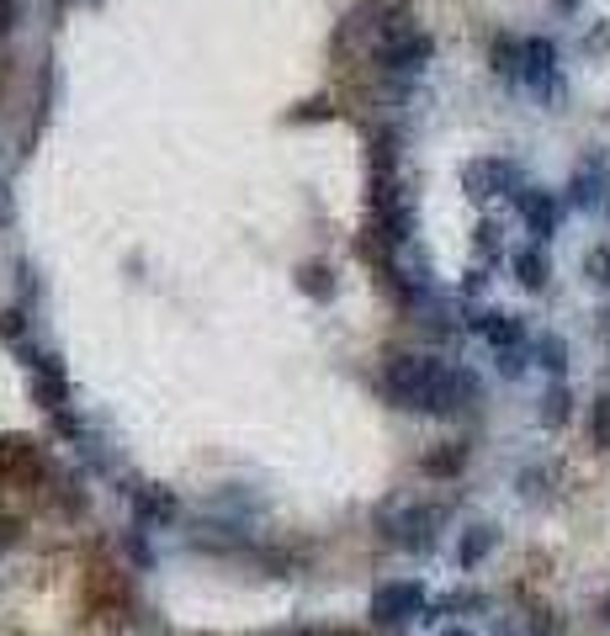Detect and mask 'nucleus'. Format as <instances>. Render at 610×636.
Listing matches in <instances>:
<instances>
[{
    "label": "nucleus",
    "mask_w": 610,
    "mask_h": 636,
    "mask_svg": "<svg viewBox=\"0 0 610 636\" xmlns=\"http://www.w3.org/2000/svg\"><path fill=\"white\" fill-rule=\"evenodd\" d=\"M382 397L408 414H462L478 403V377L456 371L441 356H393L382 366Z\"/></svg>",
    "instance_id": "f257e3e1"
},
{
    "label": "nucleus",
    "mask_w": 610,
    "mask_h": 636,
    "mask_svg": "<svg viewBox=\"0 0 610 636\" xmlns=\"http://www.w3.org/2000/svg\"><path fill=\"white\" fill-rule=\"evenodd\" d=\"M430 59H436V38H430L425 27H404V33L377 42V64H382L388 75H419Z\"/></svg>",
    "instance_id": "f03ea898"
},
{
    "label": "nucleus",
    "mask_w": 610,
    "mask_h": 636,
    "mask_svg": "<svg viewBox=\"0 0 610 636\" xmlns=\"http://www.w3.org/2000/svg\"><path fill=\"white\" fill-rule=\"evenodd\" d=\"M16 356L27 360V377H33V397H38L48 414H59L64 403H70V377H64V360L48 356V351H38L33 340L16 351Z\"/></svg>",
    "instance_id": "7ed1b4c3"
},
{
    "label": "nucleus",
    "mask_w": 610,
    "mask_h": 636,
    "mask_svg": "<svg viewBox=\"0 0 610 636\" xmlns=\"http://www.w3.org/2000/svg\"><path fill=\"white\" fill-rule=\"evenodd\" d=\"M414 615H425V584H414V578H404V584H382L377 595H371V626H408Z\"/></svg>",
    "instance_id": "20e7f679"
},
{
    "label": "nucleus",
    "mask_w": 610,
    "mask_h": 636,
    "mask_svg": "<svg viewBox=\"0 0 610 636\" xmlns=\"http://www.w3.org/2000/svg\"><path fill=\"white\" fill-rule=\"evenodd\" d=\"M462 186H467V197L473 201H488V197H499V192H526L521 186V170L510 164V159H478V164H467L462 170Z\"/></svg>",
    "instance_id": "39448f33"
},
{
    "label": "nucleus",
    "mask_w": 610,
    "mask_h": 636,
    "mask_svg": "<svg viewBox=\"0 0 610 636\" xmlns=\"http://www.w3.org/2000/svg\"><path fill=\"white\" fill-rule=\"evenodd\" d=\"M436 525H441V510H404V515L393 519V547H404V552H430L436 547Z\"/></svg>",
    "instance_id": "423d86ee"
},
{
    "label": "nucleus",
    "mask_w": 610,
    "mask_h": 636,
    "mask_svg": "<svg viewBox=\"0 0 610 636\" xmlns=\"http://www.w3.org/2000/svg\"><path fill=\"white\" fill-rule=\"evenodd\" d=\"M573 201L589 212H610V164L606 159H584L573 175Z\"/></svg>",
    "instance_id": "0eeeda50"
},
{
    "label": "nucleus",
    "mask_w": 610,
    "mask_h": 636,
    "mask_svg": "<svg viewBox=\"0 0 610 636\" xmlns=\"http://www.w3.org/2000/svg\"><path fill=\"white\" fill-rule=\"evenodd\" d=\"M521 80L536 85V90H547V96L563 90L558 85V48H552V38H526V70H521Z\"/></svg>",
    "instance_id": "6e6552de"
},
{
    "label": "nucleus",
    "mask_w": 610,
    "mask_h": 636,
    "mask_svg": "<svg viewBox=\"0 0 610 636\" xmlns=\"http://www.w3.org/2000/svg\"><path fill=\"white\" fill-rule=\"evenodd\" d=\"M515 201H521V218H526V229L536 238H552V234H558V223H563V201L552 197V192H530V186H526V192H521Z\"/></svg>",
    "instance_id": "1a4fd4ad"
},
{
    "label": "nucleus",
    "mask_w": 610,
    "mask_h": 636,
    "mask_svg": "<svg viewBox=\"0 0 610 636\" xmlns=\"http://www.w3.org/2000/svg\"><path fill=\"white\" fill-rule=\"evenodd\" d=\"M473 329L484 334L493 351H521V345H526V318L521 314H478Z\"/></svg>",
    "instance_id": "9d476101"
},
{
    "label": "nucleus",
    "mask_w": 610,
    "mask_h": 636,
    "mask_svg": "<svg viewBox=\"0 0 610 636\" xmlns=\"http://www.w3.org/2000/svg\"><path fill=\"white\" fill-rule=\"evenodd\" d=\"M133 510H138V525H170V519L181 515V504H175L170 488H138Z\"/></svg>",
    "instance_id": "9b49d317"
},
{
    "label": "nucleus",
    "mask_w": 610,
    "mask_h": 636,
    "mask_svg": "<svg viewBox=\"0 0 610 636\" xmlns=\"http://www.w3.org/2000/svg\"><path fill=\"white\" fill-rule=\"evenodd\" d=\"M462 467H467V440H447V445L425 451V462H419L425 477H456Z\"/></svg>",
    "instance_id": "f8f14e48"
},
{
    "label": "nucleus",
    "mask_w": 610,
    "mask_h": 636,
    "mask_svg": "<svg viewBox=\"0 0 610 636\" xmlns=\"http://www.w3.org/2000/svg\"><path fill=\"white\" fill-rule=\"evenodd\" d=\"M0 467H5V473H42V451L38 445H33V440H0Z\"/></svg>",
    "instance_id": "ddd939ff"
},
{
    "label": "nucleus",
    "mask_w": 610,
    "mask_h": 636,
    "mask_svg": "<svg viewBox=\"0 0 610 636\" xmlns=\"http://www.w3.org/2000/svg\"><path fill=\"white\" fill-rule=\"evenodd\" d=\"M493 547H499V530H493V525H473V530H462V541H456V562H462V567H478Z\"/></svg>",
    "instance_id": "4468645a"
},
{
    "label": "nucleus",
    "mask_w": 610,
    "mask_h": 636,
    "mask_svg": "<svg viewBox=\"0 0 610 636\" xmlns=\"http://www.w3.org/2000/svg\"><path fill=\"white\" fill-rule=\"evenodd\" d=\"M297 292H303V297H314V303H329V297H334V271H329V260H308V266H297Z\"/></svg>",
    "instance_id": "2eb2a0df"
},
{
    "label": "nucleus",
    "mask_w": 610,
    "mask_h": 636,
    "mask_svg": "<svg viewBox=\"0 0 610 636\" xmlns=\"http://www.w3.org/2000/svg\"><path fill=\"white\" fill-rule=\"evenodd\" d=\"M488 59H493V75L521 80V70H526V42H515V38H493Z\"/></svg>",
    "instance_id": "dca6fc26"
},
{
    "label": "nucleus",
    "mask_w": 610,
    "mask_h": 636,
    "mask_svg": "<svg viewBox=\"0 0 610 636\" xmlns=\"http://www.w3.org/2000/svg\"><path fill=\"white\" fill-rule=\"evenodd\" d=\"M515 277H521L526 292H541V286H547V255H541V249H521V255H515Z\"/></svg>",
    "instance_id": "f3484780"
},
{
    "label": "nucleus",
    "mask_w": 610,
    "mask_h": 636,
    "mask_svg": "<svg viewBox=\"0 0 610 636\" xmlns=\"http://www.w3.org/2000/svg\"><path fill=\"white\" fill-rule=\"evenodd\" d=\"M536 360H541L552 377H563V371H569V345H563L558 334H547V340H536Z\"/></svg>",
    "instance_id": "a211bd4d"
},
{
    "label": "nucleus",
    "mask_w": 610,
    "mask_h": 636,
    "mask_svg": "<svg viewBox=\"0 0 610 636\" xmlns=\"http://www.w3.org/2000/svg\"><path fill=\"white\" fill-rule=\"evenodd\" d=\"M569 388H547V397H541V425H552V430H558V425H569Z\"/></svg>",
    "instance_id": "6ab92c4d"
},
{
    "label": "nucleus",
    "mask_w": 610,
    "mask_h": 636,
    "mask_svg": "<svg viewBox=\"0 0 610 636\" xmlns=\"http://www.w3.org/2000/svg\"><path fill=\"white\" fill-rule=\"evenodd\" d=\"M589 440H595L600 451H610V393L595 397V408H589Z\"/></svg>",
    "instance_id": "aec40b11"
},
{
    "label": "nucleus",
    "mask_w": 610,
    "mask_h": 636,
    "mask_svg": "<svg viewBox=\"0 0 610 636\" xmlns=\"http://www.w3.org/2000/svg\"><path fill=\"white\" fill-rule=\"evenodd\" d=\"M0 340L16 345V351L27 345V318H22V308H5V314H0Z\"/></svg>",
    "instance_id": "412c9836"
},
{
    "label": "nucleus",
    "mask_w": 610,
    "mask_h": 636,
    "mask_svg": "<svg viewBox=\"0 0 610 636\" xmlns=\"http://www.w3.org/2000/svg\"><path fill=\"white\" fill-rule=\"evenodd\" d=\"M334 112H340V107H334V101H325V96H319V101H303V107L292 112V122H325V118H334Z\"/></svg>",
    "instance_id": "4be33fe9"
},
{
    "label": "nucleus",
    "mask_w": 610,
    "mask_h": 636,
    "mask_svg": "<svg viewBox=\"0 0 610 636\" xmlns=\"http://www.w3.org/2000/svg\"><path fill=\"white\" fill-rule=\"evenodd\" d=\"M122 547H127V556H133L138 567H149V541H144V525H138V530H127V541H122Z\"/></svg>",
    "instance_id": "5701e85b"
},
{
    "label": "nucleus",
    "mask_w": 610,
    "mask_h": 636,
    "mask_svg": "<svg viewBox=\"0 0 610 636\" xmlns=\"http://www.w3.org/2000/svg\"><path fill=\"white\" fill-rule=\"evenodd\" d=\"M584 271H589V281H610V249H595L584 260Z\"/></svg>",
    "instance_id": "b1692460"
},
{
    "label": "nucleus",
    "mask_w": 610,
    "mask_h": 636,
    "mask_svg": "<svg viewBox=\"0 0 610 636\" xmlns=\"http://www.w3.org/2000/svg\"><path fill=\"white\" fill-rule=\"evenodd\" d=\"M499 371H504V377H521V371H526V356H521V351H499Z\"/></svg>",
    "instance_id": "393cba45"
},
{
    "label": "nucleus",
    "mask_w": 610,
    "mask_h": 636,
    "mask_svg": "<svg viewBox=\"0 0 610 636\" xmlns=\"http://www.w3.org/2000/svg\"><path fill=\"white\" fill-rule=\"evenodd\" d=\"M441 610H484V595H451L441 599Z\"/></svg>",
    "instance_id": "a878e982"
},
{
    "label": "nucleus",
    "mask_w": 610,
    "mask_h": 636,
    "mask_svg": "<svg viewBox=\"0 0 610 636\" xmlns=\"http://www.w3.org/2000/svg\"><path fill=\"white\" fill-rule=\"evenodd\" d=\"M16 27V0H0V33Z\"/></svg>",
    "instance_id": "bb28decb"
},
{
    "label": "nucleus",
    "mask_w": 610,
    "mask_h": 636,
    "mask_svg": "<svg viewBox=\"0 0 610 636\" xmlns=\"http://www.w3.org/2000/svg\"><path fill=\"white\" fill-rule=\"evenodd\" d=\"M478 249H484V255H493V249H499V238H493V223H484V229H478Z\"/></svg>",
    "instance_id": "cd10ccee"
},
{
    "label": "nucleus",
    "mask_w": 610,
    "mask_h": 636,
    "mask_svg": "<svg viewBox=\"0 0 610 636\" xmlns=\"http://www.w3.org/2000/svg\"><path fill=\"white\" fill-rule=\"evenodd\" d=\"M11 541H16V519H0V552H5Z\"/></svg>",
    "instance_id": "c85d7f7f"
},
{
    "label": "nucleus",
    "mask_w": 610,
    "mask_h": 636,
    "mask_svg": "<svg viewBox=\"0 0 610 636\" xmlns=\"http://www.w3.org/2000/svg\"><path fill=\"white\" fill-rule=\"evenodd\" d=\"M441 636H473V632H467V626H451V632H441Z\"/></svg>",
    "instance_id": "c756f323"
},
{
    "label": "nucleus",
    "mask_w": 610,
    "mask_h": 636,
    "mask_svg": "<svg viewBox=\"0 0 610 636\" xmlns=\"http://www.w3.org/2000/svg\"><path fill=\"white\" fill-rule=\"evenodd\" d=\"M573 5H578V0H558V11H573Z\"/></svg>",
    "instance_id": "7c9ffc66"
},
{
    "label": "nucleus",
    "mask_w": 610,
    "mask_h": 636,
    "mask_svg": "<svg viewBox=\"0 0 610 636\" xmlns=\"http://www.w3.org/2000/svg\"><path fill=\"white\" fill-rule=\"evenodd\" d=\"M600 615H606V626H610V599H606V604H600Z\"/></svg>",
    "instance_id": "2f4dec72"
},
{
    "label": "nucleus",
    "mask_w": 610,
    "mask_h": 636,
    "mask_svg": "<svg viewBox=\"0 0 610 636\" xmlns=\"http://www.w3.org/2000/svg\"><path fill=\"white\" fill-rule=\"evenodd\" d=\"M606 318H610V314H606Z\"/></svg>",
    "instance_id": "473e14b6"
}]
</instances>
